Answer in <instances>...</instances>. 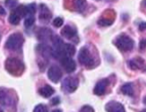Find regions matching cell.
Listing matches in <instances>:
<instances>
[{"instance_id":"cell-31","label":"cell","mask_w":146,"mask_h":112,"mask_svg":"<svg viewBox=\"0 0 146 112\" xmlns=\"http://www.w3.org/2000/svg\"><path fill=\"white\" fill-rule=\"evenodd\" d=\"M59 102V98H53L52 100H51V103H52V105H55V104H57Z\"/></svg>"},{"instance_id":"cell-5","label":"cell","mask_w":146,"mask_h":112,"mask_svg":"<svg viewBox=\"0 0 146 112\" xmlns=\"http://www.w3.org/2000/svg\"><path fill=\"white\" fill-rule=\"evenodd\" d=\"M78 61H79L80 64H84V66H90V64H93V59L91 57L89 50H88L86 47H83L81 50L79 51V55H78Z\"/></svg>"},{"instance_id":"cell-30","label":"cell","mask_w":146,"mask_h":112,"mask_svg":"<svg viewBox=\"0 0 146 112\" xmlns=\"http://www.w3.org/2000/svg\"><path fill=\"white\" fill-rule=\"evenodd\" d=\"M139 30H140V31H144V30H146V22L141 23V24L139 25Z\"/></svg>"},{"instance_id":"cell-29","label":"cell","mask_w":146,"mask_h":112,"mask_svg":"<svg viewBox=\"0 0 146 112\" xmlns=\"http://www.w3.org/2000/svg\"><path fill=\"white\" fill-rule=\"evenodd\" d=\"M139 48H140V50H141V51L145 50V49H146V39H143V40L140 41Z\"/></svg>"},{"instance_id":"cell-4","label":"cell","mask_w":146,"mask_h":112,"mask_svg":"<svg viewBox=\"0 0 146 112\" xmlns=\"http://www.w3.org/2000/svg\"><path fill=\"white\" fill-rule=\"evenodd\" d=\"M78 79L74 76H67L62 81V90H64L67 93H72L78 87Z\"/></svg>"},{"instance_id":"cell-10","label":"cell","mask_w":146,"mask_h":112,"mask_svg":"<svg viewBox=\"0 0 146 112\" xmlns=\"http://www.w3.org/2000/svg\"><path fill=\"white\" fill-rule=\"evenodd\" d=\"M39 19L42 22H48L51 19V12L44 4L39 5Z\"/></svg>"},{"instance_id":"cell-19","label":"cell","mask_w":146,"mask_h":112,"mask_svg":"<svg viewBox=\"0 0 146 112\" xmlns=\"http://www.w3.org/2000/svg\"><path fill=\"white\" fill-rule=\"evenodd\" d=\"M21 20V17L19 16L18 14H17L16 12H12L10 14V16H9V22L11 23L12 25H17L19 24V22H20Z\"/></svg>"},{"instance_id":"cell-8","label":"cell","mask_w":146,"mask_h":112,"mask_svg":"<svg viewBox=\"0 0 146 112\" xmlns=\"http://www.w3.org/2000/svg\"><path fill=\"white\" fill-rule=\"evenodd\" d=\"M52 31L48 28H41L37 32V39L41 42H48L52 40Z\"/></svg>"},{"instance_id":"cell-16","label":"cell","mask_w":146,"mask_h":112,"mask_svg":"<svg viewBox=\"0 0 146 112\" xmlns=\"http://www.w3.org/2000/svg\"><path fill=\"white\" fill-rule=\"evenodd\" d=\"M39 93H40L41 96L47 98V97H50L51 95H53L54 89H53L52 86H50V85H44L39 89Z\"/></svg>"},{"instance_id":"cell-21","label":"cell","mask_w":146,"mask_h":112,"mask_svg":"<svg viewBox=\"0 0 146 112\" xmlns=\"http://www.w3.org/2000/svg\"><path fill=\"white\" fill-rule=\"evenodd\" d=\"M15 12H16L21 18H22V17H26V15H27L26 6H24V5H19V6L16 8V10H15Z\"/></svg>"},{"instance_id":"cell-2","label":"cell","mask_w":146,"mask_h":112,"mask_svg":"<svg viewBox=\"0 0 146 112\" xmlns=\"http://www.w3.org/2000/svg\"><path fill=\"white\" fill-rule=\"evenodd\" d=\"M24 43V38L20 33H14L10 35L9 38L7 39L5 47L6 49L11 51H19Z\"/></svg>"},{"instance_id":"cell-3","label":"cell","mask_w":146,"mask_h":112,"mask_svg":"<svg viewBox=\"0 0 146 112\" xmlns=\"http://www.w3.org/2000/svg\"><path fill=\"white\" fill-rule=\"evenodd\" d=\"M115 46L122 52H128L133 49L134 42L131 38H129L126 35H121L115 40Z\"/></svg>"},{"instance_id":"cell-1","label":"cell","mask_w":146,"mask_h":112,"mask_svg":"<svg viewBox=\"0 0 146 112\" xmlns=\"http://www.w3.org/2000/svg\"><path fill=\"white\" fill-rule=\"evenodd\" d=\"M5 68L10 72L11 74L19 76L24 70V64L21 61L15 58H9L5 62Z\"/></svg>"},{"instance_id":"cell-7","label":"cell","mask_w":146,"mask_h":112,"mask_svg":"<svg viewBox=\"0 0 146 112\" xmlns=\"http://www.w3.org/2000/svg\"><path fill=\"white\" fill-rule=\"evenodd\" d=\"M59 61H60V64H62L63 68H64L67 72H69V74H70V72H73L74 70H75L76 64H75V62H74V61L70 58V57L63 56V57H61V58L59 59Z\"/></svg>"},{"instance_id":"cell-23","label":"cell","mask_w":146,"mask_h":112,"mask_svg":"<svg viewBox=\"0 0 146 112\" xmlns=\"http://www.w3.org/2000/svg\"><path fill=\"white\" fill-rule=\"evenodd\" d=\"M34 21H35L34 16H26V18H25V21H24L25 27H26V28H29V27H31L33 24H34Z\"/></svg>"},{"instance_id":"cell-33","label":"cell","mask_w":146,"mask_h":112,"mask_svg":"<svg viewBox=\"0 0 146 112\" xmlns=\"http://www.w3.org/2000/svg\"><path fill=\"white\" fill-rule=\"evenodd\" d=\"M52 112H62V111H61L60 109H55V110H53Z\"/></svg>"},{"instance_id":"cell-25","label":"cell","mask_w":146,"mask_h":112,"mask_svg":"<svg viewBox=\"0 0 146 112\" xmlns=\"http://www.w3.org/2000/svg\"><path fill=\"white\" fill-rule=\"evenodd\" d=\"M63 25V19L60 18V17H57L53 20V26L56 27V28H59Z\"/></svg>"},{"instance_id":"cell-12","label":"cell","mask_w":146,"mask_h":112,"mask_svg":"<svg viewBox=\"0 0 146 112\" xmlns=\"http://www.w3.org/2000/svg\"><path fill=\"white\" fill-rule=\"evenodd\" d=\"M106 111L107 112H125L124 106L121 103L116 101H110L106 105Z\"/></svg>"},{"instance_id":"cell-24","label":"cell","mask_w":146,"mask_h":112,"mask_svg":"<svg viewBox=\"0 0 146 112\" xmlns=\"http://www.w3.org/2000/svg\"><path fill=\"white\" fill-rule=\"evenodd\" d=\"M33 112H48V108H47V106H45L44 104H38V105L34 108Z\"/></svg>"},{"instance_id":"cell-11","label":"cell","mask_w":146,"mask_h":112,"mask_svg":"<svg viewBox=\"0 0 146 112\" xmlns=\"http://www.w3.org/2000/svg\"><path fill=\"white\" fill-rule=\"evenodd\" d=\"M37 51L39 52V54L42 56V58L46 59L48 61V59L50 57H52V53H53V49H51L49 46L45 44H41L39 46H37Z\"/></svg>"},{"instance_id":"cell-9","label":"cell","mask_w":146,"mask_h":112,"mask_svg":"<svg viewBox=\"0 0 146 112\" xmlns=\"http://www.w3.org/2000/svg\"><path fill=\"white\" fill-rule=\"evenodd\" d=\"M14 102V99H13V96H11L9 94V92L5 89H0V103L2 105H11Z\"/></svg>"},{"instance_id":"cell-13","label":"cell","mask_w":146,"mask_h":112,"mask_svg":"<svg viewBox=\"0 0 146 112\" xmlns=\"http://www.w3.org/2000/svg\"><path fill=\"white\" fill-rule=\"evenodd\" d=\"M129 66L132 70H146V64L141 58L134 59L129 62Z\"/></svg>"},{"instance_id":"cell-28","label":"cell","mask_w":146,"mask_h":112,"mask_svg":"<svg viewBox=\"0 0 146 112\" xmlns=\"http://www.w3.org/2000/svg\"><path fill=\"white\" fill-rule=\"evenodd\" d=\"M80 112H94V109L89 105H84L83 107L80 109Z\"/></svg>"},{"instance_id":"cell-14","label":"cell","mask_w":146,"mask_h":112,"mask_svg":"<svg viewBox=\"0 0 146 112\" xmlns=\"http://www.w3.org/2000/svg\"><path fill=\"white\" fill-rule=\"evenodd\" d=\"M108 85V80L107 79H101L96 83L95 87H94V93L96 95H102L105 92L106 87Z\"/></svg>"},{"instance_id":"cell-6","label":"cell","mask_w":146,"mask_h":112,"mask_svg":"<svg viewBox=\"0 0 146 112\" xmlns=\"http://www.w3.org/2000/svg\"><path fill=\"white\" fill-rule=\"evenodd\" d=\"M47 76H48V78L51 81L57 83L61 79V77H62V70H60L59 66H51L49 68L48 72H47Z\"/></svg>"},{"instance_id":"cell-27","label":"cell","mask_w":146,"mask_h":112,"mask_svg":"<svg viewBox=\"0 0 146 112\" xmlns=\"http://www.w3.org/2000/svg\"><path fill=\"white\" fill-rule=\"evenodd\" d=\"M111 23H112V20H106L105 18H102L98 21V24H99L100 26H109V25H111Z\"/></svg>"},{"instance_id":"cell-18","label":"cell","mask_w":146,"mask_h":112,"mask_svg":"<svg viewBox=\"0 0 146 112\" xmlns=\"http://www.w3.org/2000/svg\"><path fill=\"white\" fill-rule=\"evenodd\" d=\"M121 91L123 94L128 96H132L134 93V88H133V84L132 83H125L124 85H122L121 87Z\"/></svg>"},{"instance_id":"cell-15","label":"cell","mask_w":146,"mask_h":112,"mask_svg":"<svg viewBox=\"0 0 146 112\" xmlns=\"http://www.w3.org/2000/svg\"><path fill=\"white\" fill-rule=\"evenodd\" d=\"M61 35L66 39H72L73 37L76 36V31L75 29H73L71 26H65L61 30Z\"/></svg>"},{"instance_id":"cell-22","label":"cell","mask_w":146,"mask_h":112,"mask_svg":"<svg viewBox=\"0 0 146 112\" xmlns=\"http://www.w3.org/2000/svg\"><path fill=\"white\" fill-rule=\"evenodd\" d=\"M26 8H27L26 16H34V13H35V11H36V6H35L34 3L29 4L28 6H26Z\"/></svg>"},{"instance_id":"cell-32","label":"cell","mask_w":146,"mask_h":112,"mask_svg":"<svg viewBox=\"0 0 146 112\" xmlns=\"http://www.w3.org/2000/svg\"><path fill=\"white\" fill-rule=\"evenodd\" d=\"M6 12H5V9H3V7L0 6V15H5Z\"/></svg>"},{"instance_id":"cell-26","label":"cell","mask_w":146,"mask_h":112,"mask_svg":"<svg viewBox=\"0 0 146 112\" xmlns=\"http://www.w3.org/2000/svg\"><path fill=\"white\" fill-rule=\"evenodd\" d=\"M16 4H17L16 0H5V5L10 9L14 8L16 6Z\"/></svg>"},{"instance_id":"cell-34","label":"cell","mask_w":146,"mask_h":112,"mask_svg":"<svg viewBox=\"0 0 146 112\" xmlns=\"http://www.w3.org/2000/svg\"><path fill=\"white\" fill-rule=\"evenodd\" d=\"M141 112H146V109H144V110H142Z\"/></svg>"},{"instance_id":"cell-17","label":"cell","mask_w":146,"mask_h":112,"mask_svg":"<svg viewBox=\"0 0 146 112\" xmlns=\"http://www.w3.org/2000/svg\"><path fill=\"white\" fill-rule=\"evenodd\" d=\"M75 54V47L71 44H64L63 47V55L64 56L71 57Z\"/></svg>"},{"instance_id":"cell-20","label":"cell","mask_w":146,"mask_h":112,"mask_svg":"<svg viewBox=\"0 0 146 112\" xmlns=\"http://www.w3.org/2000/svg\"><path fill=\"white\" fill-rule=\"evenodd\" d=\"M74 6L77 11H83L86 6V0H74Z\"/></svg>"}]
</instances>
